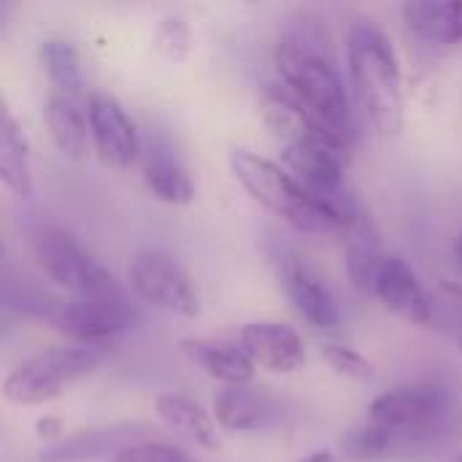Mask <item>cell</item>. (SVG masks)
Instances as JSON below:
<instances>
[{"label": "cell", "mask_w": 462, "mask_h": 462, "mask_svg": "<svg viewBox=\"0 0 462 462\" xmlns=\"http://www.w3.org/2000/svg\"><path fill=\"white\" fill-rule=\"evenodd\" d=\"M344 257H346V273L352 287L365 295H374V284L387 254L382 249L376 225L363 208H357V214L352 217L344 233Z\"/></svg>", "instance_id": "cell-16"}, {"label": "cell", "mask_w": 462, "mask_h": 462, "mask_svg": "<svg viewBox=\"0 0 462 462\" xmlns=\"http://www.w3.org/2000/svg\"><path fill=\"white\" fill-rule=\"evenodd\" d=\"M322 360L338 374V376H346V379H355V382H368L374 376V365L368 363V357H363L357 349L346 346V344H325L322 346Z\"/></svg>", "instance_id": "cell-26"}, {"label": "cell", "mask_w": 462, "mask_h": 462, "mask_svg": "<svg viewBox=\"0 0 462 462\" xmlns=\"http://www.w3.org/2000/svg\"><path fill=\"white\" fill-rule=\"evenodd\" d=\"M403 22L411 35L430 46H460L462 43V3L460 0H420L401 8Z\"/></svg>", "instance_id": "cell-17"}, {"label": "cell", "mask_w": 462, "mask_h": 462, "mask_svg": "<svg viewBox=\"0 0 462 462\" xmlns=\"http://www.w3.org/2000/svg\"><path fill=\"white\" fill-rule=\"evenodd\" d=\"M111 462H200L187 455L181 447L162 444V441H135L114 455Z\"/></svg>", "instance_id": "cell-27"}, {"label": "cell", "mask_w": 462, "mask_h": 462, "mask_svg": "<svg viewBox=\"0 0 462 462\" xmlns=\"http://www.w3.org/2000/svg\"><path fill=\"white\" fill-rule=\"evenodd\" d=\"M154 49L173 62L187 60L192 51V27L187 24V19L173 14L165 16L154 30Z\"/></svg>", "instance_id": "cell-25"}, {"label": "cell", "mask_w": 462, "mask_h": 462, "mask_svg": "<svg viewBox=\"0 0 462 462\" xmlns=\"http://www.w3.org/2000/svg\"><path fill=\"white\" fill-rule=\"evenodd\" d=\"M179 355L200 368L206 376L222 382L225 387H246L252 384L257 365L244 352L238 341L225 338H206V336H187L179 341Z\"/></svg>", "instance_id": "cell-14"}, {"label": "cell", "mask_w": 462, "mask_h": 462, "mask_svg": "<svg viewBox=\"0 0 462 462\" xmlns=\"http://www.w3.org/2000/svg\"><path fill=\"white\" fill-rule=\"evenodd\" d=\"M43 319L65 338L81 346L106 349L114 338L138 325V311L125 300H97V298H68L51 300Z\"/></svg>", "instance_id": "cell-8"}, {"label": "cell", "mask_w": 462, "mask_h": 462, "mask_svg": "<svg viewBox=\"0 0 462 462\" xmlns=\"http://www.w3.org/2000/svg\"><path fill=\"white\" fill-rule=\"evenodd\" d=\"M38 62L46 73V81L51 84V92L76 97L84 89V76H81V60L79 51L73 49L70 41L65 38H46L38 43Z\"/></svg>", "instance_id": "cell-23"}, {"label": "cell", "mask_w": 462, "mask_h": 462, "mask_svg": "<svg viewBox=\"0 0 462 462\" xmlns=\"http://www.w3.org/2000/svg\"><path fill=\"white\" fill-rule=\"evenodd\" d=\"M35 433H38V439H46V441H54V447L57 444H62L65 439H62V422L60 420H54V417H43V420H38L35 422Z\"/></svg>", "instance_id": "cell-28"}, {"label": "cell", "mask_w": 462, "mask_h": 462, "mask_svg": "<svg viewBox=\"0 0 462 462\" xmlns=\"http://www.w3.org/2000/svg\"><path fill=\"white\" fill-rule=\"evenodd\" d=\"M455 254H457V265H460L462 271V233L460 238H457V244H455Z\"/></svg>", "instance_id": "cell-30"}, {"label": "cell", "mask_w": 462, "mask_h": 462, "mask_svg": "<svg viewBox=\"0 0 462 462\" xmlns=\"http://www.w3.org/2000/svg\"><path fill=\"white\" fill-rule=\"evenodd\" d=\"M30 249L38 268L73 298L125 300L116 276L70 230L60 225H38L30 233Z\"/></svg>", "instance_id": "cell-4"}, {"label": "cell", "mask_w": 462, "mask_h": 462, "mask_svg": "<svg viewBox=\"0 0 462 462\" xmlns=\"http://www.w3.org/2000/svg\"><path fill=\"white\" fill-rule=\"evenodd\" d=\"M0 179L14 195L32 198L30 143L5 103H0Z\"/></svg>", "instance_id": "cell-20"}, {"label": "cell", "mask_w": 462, "mask_h": 462, "mask_svg": "<svg viewBox=\"0 0 462 462\" xmlns=\"http://www.w3.org/2000/svg\"><path fill=\"white\" fill-rule=\"evenodd\" d=\"M460 355H462V338H460Z\"/></svg>", "instance_id": "cell-32"}, {"label": "cell", "mask_w": 462, "mask_h": 462, "mask_svg": "<svg viewBox=\"0 0 462 462\" xmlns=\"http://www.w3.org/2000/svg\"><path fill=\"white\" fill-rule=\"evenodd\" d=\"M143 184L157 200L168 206H189L195 200V184L187 168L168 146L157 141H152L149 152L143 154Z\"/></svg>", "instance_id": "cell-19"}, {"label": "cell", "mask_w": 462, "mask_h": 462, "mask_svg": "<svg viewBox=\"0 0 462 462\" xmlns=\"http://www.w3.org/2000/svg\"><path fill=\"white\" fill-rule=\"evenodd\" d=\"M298 462H338V455H333V452H328V449H317V452L306 455L303 460Z\"/></svg>", "instance_id": "cell-29"}, {"label": "cell", "mask_w": 462, "mask_h": 462, "mask_svg": "<svg viewBox=\"0 0 462 462\" xmlns=\"http://www.w3.org/2000/svg\"><path fill=\"white\" fill-rule=\"evenodd\" d=\"M368 420L390 428L398 439L436 436L455 420V398L441 384H403L382 393L368 406Z\"/></svg>", "instance_id": "cell-6"}, {"label": "cell", "mask_w": 462, "mask_h": 462, "mask_svg": "<svg viewBox=\"0 0 462 462\" xmlns=\"http://www.w3.org/2000/svg\"><path fill=\"white\" fill-rule=\"evenodd\" d=\"M346 162L349 152L319 133L303 130L282 141V165L330 203H346L352 198L344 192Z\"/></svg>", "instance_id": "cell-9"}, {"label": "cell", "mask_w": 462, "mask_h": 462, "mask_svg": "<svg viewBox=\"0 0 462 462\" xmlns=\"http://www.w3.org/2000/svg\"><path fill=\"white\" fill-rule=\"evenodd\" d=\"M374 298L387 311L403 317L406 322L430 325V319H433L428 292H425L417 271L411 268V263L401 254L384 257L379 276H376V284H374Z\"/></svg>", "instance_id": "cell-13"}, {"label": "cell", "mask_w": 462, "mask_h": 462, "mask_svg": "<svg viewBox=\"0 0 462 462\" xmlns=\"http://www.w3.org/2000/svg\"><path fill=\"white\" fill-rule=\"evenodd\" d=\"M279 84L303 108L311 125L341 149L357 141V122L333 54V41L322 19L295 16L284 27L273 49Z\"/></svg>", "instance_id": "cell-1"}, {"label": "cell", "mask_w": 462, "mask_h": 462, "mask_svg": "<svg viewBox=\"0 0 462 462\" xmlns=\"http://www.w3.org/2000/svg\"><path fill=\"white\" fill-rule=\"evenodd\" d=\"M452 462H462V455H457V457H455V460Z\"/></svg>", "instance_id": "cell-31"}, {"label": "cell", "mask_w": 462, "mask_h": 462, "mask_svg": "<svg viewBox=\"0 0 462 462\" xmlns=\"http://www.w3.org/2000/svg\"><path fill=\"white\" fill-rule=\"evenodd\" d=\"M346 62L357 106L374 133L398 138L406 125V92L393 41L374 22L357 19L346 32Z\"/></svg>", "instance_id": "cell-3"}, {"label": "cell", "mask_w": 462, "mask_h": 462, "mask_svg": "<svg viewBox=\"0 0 462 462\" xmlns=\"http://www.w3.org/2000/svg\"><path fill=\"white\" fill-rule=\"evenodd\" d=\"M398 441L401 439L390 428H384V425H379L374 420H365L363 425H355L352 430H346V436L341 439V452H344V457L357 462L379 460Z\"/></svg>", "instance_id": "cell-24"}, {"label": "cell", "mask_w": 462, "mask_h": 462, "mask_svg": "<svg viewBox=\"0 0 462 462\" xmlns=\"http://www.w3.org/2000/svg\"><path fill=\"white\" fill-rule=\"evenodd\" d=\"M130 428H111V430H84L70 439H65L57 447H49L41 452L38 462H84L95 460L108 452H122L125 447L135 444Z\"/></svg>", "instance_id": "cell-22"}, {"label": "cell", "mask_w": 462, "mask_h": 462, "mask_svg": "<svg viewBox=\"0 0 462 462\" xmlns=\"http://www.w3.org/2000/svg\"><path fill=\"white\" fill-rule=\"evenodd\" d=\"M43 116H46L51 143L57 146L60 154H65L68 160H84L89 154V146H92L89 119L76 97L49 92Z\"/></svg>", "instance_id": "cell-18"}, {"label": "cell", "mask_w": 462, "mask_h": 462, "mask_svg": "<svg viewBox=\"0 0 462 462\" xmlns=\"http://www.w3.org/2000/svg\"><path fill=\"white\" fill-rule=\"evenodd\" d=\"M279 279L295 311L314 330H336L341 325V309L330 287L319 276V271L309 263V257H300V254L282 257Z\"/></svg>", "instance_id": "cell-11"}, {"label": "cell", "mask_w": 462, "mask_h": 462, "mask_svg": "<svg viewBox=\"0 0 462 462\" xmlns=\"http://www.w3.org/2000/svg\"><path fill=\"white\" fill-rule=\"evenodd\" d=\"M87 119L92 149L103 165L114 171H127L141 157L138 127L125 111V106L108 92H92L87 97Z\"/></svg>", "instance_id": "cell-10"}, {"label": "cell", "mask_w": 462, "mask_h": 462, "mask_svg": "<svg viewBox=\"0 0 462 462\" xmlns=\"http://www.w3.org/2000/svg\"><path fill=\"white\" fill-rule=\"evenodd\" d=\"M106 349L97 346H54L22 360L3 382V398L14 406H43L65 395L73 384L92 376Z\"/></svg>", "instance_id": "cell-5"}, {"label": "cell", "mask_w": 462, "mask_h": 462, "mask_svg": "<svg viewBox=\"0 0 462 462\" xmlns=\"http://www.w3.org/2000/svg\"><path fill=\"white\" fill-rule=\"evenodd\" d=\"M211 414L227 433H263L282 422V403L271 395L246 387H225L214 395Z\"/></svg>", "instance_id": "cell-15"}, {"label": "cell", "mask_w": 462, "mask_h": 462, "mask_svg": "<svg viewBox=\"0 0 462 462\" xmlns=\"http://www.w3.org/2000/svg\"><path fill=\"white\" fill-rule=\"evenodd\" d=\"M154 411L165 422V428L189 436L198 447L214 449L217 447V420L208 414L198 401L184 393H160L154 398Z\"/></svg>", "instance_id": "cell-21"}, {"label": "cell", "mask_w": 462, "mask_h": 462, "mask_svg": "<svg viewBox=\"0 0 462 462\" xmlns=\"http://www.w3.org/2000/svg\"><path fill=\"white\" fill-rule=\"evenodd\" d=\"M238 344L252 357L254 365L271 371V374H298L306 365V344L300 333L292 325L273 322V319H257L246 322L238 330Z\"/></svg>", "instance_id": "cell-12"}, {"label": "cell", "mask_w": 462, "mask_h": 462, "mask_svg": "<svg viewBox=\"0 0 462 462\" xmlns=\"http://www.w3.org/2000/svg\"><path fill=\"white\" fill-rule=\"evenodd\" d=\"M230 171L252 200L306 236H344L357 214L355 198L330 203L295 179L282 162L268 160L252 149H230Z\"/></svg>", "instance_id": "cell-2"}, {"label": "cell", "mask_w": 462, "mask_h": 462, "mask_svg": "<svg viewBox=\"0 0 462 462\" xmlns=\"http://www.w3.org/2000/svg\"><path fill=\"white\" fill-rule=\"evenodd\" d=\"M127 282L135 298L162 309L168 314L195 319L200 314V298L181 260L165 249H143L127 268Z\"/></svg>", "instance_id": "cell-7"}]
</instances>
